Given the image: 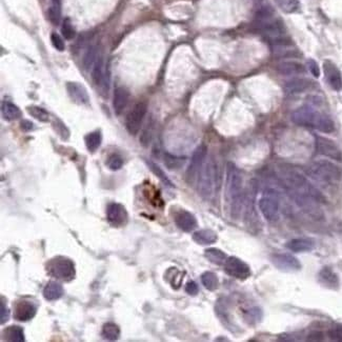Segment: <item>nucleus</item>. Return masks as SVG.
Wrapping results in <instances>:
<instances>
[{
	"mask_svg": "<svg viewBox=\"0 0 342 342\" xmlns=\"http://www.w3.org/2000/svg\"><path fill=\"white\" fill-rule=\"evenodd\" d=\"M277 178L287 195L307 211H315L316 203L326 202L322 193L314 187L298 169L288 165L278 166Z\"/></svg>",
	"mask_w": 342,
	"mask_h": 342,
	"instance_id": "nucleus-1",
	"label": "nucleus"
},
{
	"mask_svg": "<svg viewBox=\"0 0 342 342\" xmlns=\"http://www.w3.org/2000/svg\"><path fill=\"white\" fill-rule=\"evenodd\" d=\"M226 200L228 203L230 217L237 219L240 216L244 206L245 193L243 191V177L234 163L228 162L227 166Z\"/></svg>",
	"mask_w": 342,
	"mask_h": 342,
	"instance_id": "nucleus-2",
	"label": "nucleus"
},
{
	"mask_svg": "<svg viewBox=\"0 0 342 342\" xmlns=\"http://www.w3.org/2000/svg\"><path fill=\"white\" fill-rule=\"evenodd\" d=\"M291 118L295 124L304 128L315 129L325 134L335 131V123L333 119L312 107H301L295 110Z\"/></svg>",
	"mask_w": 342,
	"mask_h": 342,
	"instance_id": "nucleus-3",
	"label": "nucleus"
},
{
	"mask_svg": "<svg viewBox=\"0 0 342 342\" xmlns=\"http://www.w3.org/2000/svg\"><path fill=\"white\" fill-rule=\"evenodd\" d=\"M220 175L216 160L213 157L205 160L197 177V190L199 195L204 199H210L219 187Z\"/></svg>",
	"mask_w": 342,
	"mask_h": 342,
	"instance_id": "nucleus-4",
	"label": "nucleus"
},
{
	"mask_svg": "<svg viewBox=\"0 0 342 342\" xmlns=\"http://www.w3.org/2000/svg\"><path fill=\"white\" fill-rule=\"evenodd\" d=\"M307 173L313 179L329 184L338 182L342 177L341 168L336 163L325 159L312 162L307 169Z\"/></svg>",
	"mask_w": 342,
	"mask_h": 342,
	"instance_id": "nucleus-5",
	"label": "nucleus"
},
{
	"mask_svg": "<svg viewBox=\"0 0 342 342\" xmlns=\"http://www.w3.org/2000/svg\"><path fill=\"white\" fill-rule=\"evenodd\" d=\"M48 270L52 276L63 281H70L75 276V266L73 261L64 257H57L52 260Z\"/></svg>",
	"mask_w": 342,
	"mask_h": 342,
	"instance_id": "nucleus-6",
	"label": "nucleus"
},
{
	"mask_svg": "<svg viewBox=\"0 0 342 342\" xmlns=\"http://www.w3.org/2000/svg\"><path fill=\"white\" fill-rule=\"evenodd\" d=\"M147 105L145 102H138L131 110V112L126 116L125 119V128L131 135L135 136L140 131L144 117L146 115Z\"/></svg>",
	"mask_w": 342,
	"mask_h": 342,
	"instance_id": "nucleus-7",
	"label": "nucleus"
},
{
	"mask_svg": "<svg viewBox=\"0 0 342 342\" xmlns=\"http://www.w3.org/2000/svg\"><path fill=\"white\" fill-rule=\"evenodd\" d=\"M315 148L317 154L322 155L332 160L342 162V151L335 141H333L332 139L316 135Z\"/></svg>",
	"mask_w": 342,
	"mask_h": 342,
	"instance_id": "nucleus-8",
	"label": "nucleus"
},
{
	"mask_svg": "<svg viewBox=\"0 0 342 342\" xmlns=\"http://www.w3.org/2000/svg\"><path fill=\"white\" fill-rule=\"evenodd\" d=\"M206 155L207 146L205 144H200L193 153L190 166L187 170V179L189 182H193L198 177L200 170L205 162Z\"/></svg>",
	"mask_w": 342,
	"mask_h": 342,
	"instance_id": "nucleus-9",
	"label": "nucleus"
},
{
	"mask_svg": "<svg viewBox=\"0 0 342 342\" xmlns=\"http://www.w3.org/2000/svg\"><path fill=\"white\" fill-rule=\"evenodd\" d=\"M225 271L229 276L240 280L249 278L252 274L250 266L244 261H242L241 259L234 256L228 257L227 261L225 262Z\"/></svg>",
	"mask_w": 342,
	"mask_h": 342,
	"instance_id": "nucleus-10",
	"label": "nucleus"
},
{
	"mask_svg": "<svg viewBox=\"0 0 342 342\" xmlns=\"http://www.w3.org/2000/svg\"><path fill=\"white\" fill-rule=\"evenodd\" d=\"M259 209L263 217L267 221H276L278 219L279 214V202L277 198L272 194L264 195L263 197L260 198L259 202Z\"/></svg>",
	"mask_w": 342,
	"mask_h": 342,
	"instance_id": "nucleus-11",
	"label": "nucleus"
},
{
	"mask_svg": "<svg viewBox=\"0 0 342 342\" xmlns=\"http://www.w3.org/2000/svg\"><path fill=\"white\" fill-rule=\"evenodd\" d=\"M271 260L273 264L281 271L294 272L301 269V263L299 262V260L291 254H285V253L273 254L271 256Z\"/></svg>",
	"mask_w": 342,
	"mask_h": 342,
	"instance_id": "nucleus-12",
	"label": "nucleus"
},
{
	"mask_svg": "<svg viewBox=\"0 0 342 342\" xmlns=\"http://www.w3.org/2000/svg\"><path fill=\"white\" fill-rule=\"evenodd\" d=\"M107 218L111 225L119 228L126 225V222H128L129 219V215L122 204L112 202L108 205Z\"/></svg>",
	"mask_w": 342,
	"mask_h": 342,
	"instance_id": "nucleus-13",
	"label": "nucleus"
},
{
	"mask_svg": "<svg viewBox=\"0 0 342 342\" xmlns=\"http://www.w3.org/2000/svg\"><path fill=\"white\" fill-rule=\"evenodd\" d=\"M106 73H107V70H106L105 58H103L101 53H99L92 68V79L96 86L101 87L102 91H105L107 93L109 90V85H107L108 81L106 80V77H107Z\"/></svg>",
	"mask_w": 342,
	"mask_h": 342,
	"instance_id": "nucleus-14",
	"label": "nucleus"
},
{
	"mask_svg": "<svg viewBox=\"0 0 342 342\" xmlns=\"http://www.w3.org/2000/svg\"><path fill=\"white\" fill-rule=\"evenodd\" d=\"M323 73L326 81L333 90L340 91L342 88V76L336 64L330 60H325L323 63Z\"/></svg>",
	"mask_w": 342,
	"mask_h": 342,
	"instance_id": "nucleus-15",
	"label": "nucleus"
},
{
	"mask_svg": "<svg viewBox=\"0 0 342 342\" xmlns=\"http://www.w3.org/2000/svg\"><path fill=\"white\" fill-rule=\"evenodd\" d=\"M66 91H68L71 99L78 103V105H87L90 102V96L87 94L86 88L75 81H69L65 85Z\"/></svg>",
	"mask_w": 342,
	"mask_h": 342,
	"instance_id": "nucleus-16",
	"label": "nucleus"
},
{
	"mask_svg": "<svg viewBox=\"0 0 342 342\" xmlns=\"http://www.w3.org/2000/svg\"><path fill=\"white\" fill-rule=\"evenodd\" d=\"M37 308L35 304L29 301H20L17 303L16 309H15V319L18 321H29L36 315Z\"/></svg>",
	"mask_w": 342,
	"mask_h": 342,
	"instance_id": "nucleus-17",
	"label": "nucleus"
},
{
	"mask_svg": "<svg viewBox=\"0 0 342 342\" xmlns=\"http://www.w3.org/2000/svg\"><path fill=\"white\" fill-rule=\"evenodd\" d=\"M312 86V81L307 78L295 77L285 84L284 90L287 95H295L306 92Z\"/></svg>",
	"mask_w": 342,
	"mask_h": 342,
	"instance_id": "nucleus-18",
	"label": "nucleus"
},
{
	"mask_svg": "<svg viewBox=\"0 0 342 342\" xmlns=\"http://www.w3.org/2000/svg\"><path fill=\"white\" fill-rule=\"evenodd\" d=\"M175 224L183 232H192L197 228V219L192 213L181 211L176 215Z\"/></svg>",
	"mask_w": 342,
	"mask_h": 342,
	"instance_id": "nucleus-19",
	"label": "nucleus"
},
{
	"mask_svg": "<svg viewBox=\"0 0 342 342\" xmlns=\"http://www.w3.org/2000/svg\"><path fill=\"white\" fill-rule=\"evenodd\" d=\"M276 71L284 76H291V75H300V74L306 73V66L304 64L298 61H284L277 64Z\"/></svg>",
	"mask_w": 342,
	"mask_h": 342,
	"instance_id": "nucleus-20",
	"label": "nucleus"
},
{
	"mask_svg": "<svg viewBox=\"0 0 342 342\" xmlns=\"http://www.w3.org/2000/svg\"><path fill=\"white\" fill-rule=\"evenodd\" d=\"M130 99V93L126 88L122 86L116 87L114 91V99H113V108L116 115H120L125 107L128 106Z\"/></svg>",
	"mask_w": 342,
	"mask_h": 342,
	"instance_id": "nucleus-21",
	"label": "nucleus"
},
{
	"mask_svg": "<svg viewBox=\"0 0 342 342\" xmlns=\"http://www.w3.org/2000/svg\"><path fill=\"white\" fill-rule=\"evenodd\" d=\"M314 247L315 243L310 238H296L286 243V248L295 253L309 252L313 250Z\"/></svg>",
	"mask_w": 342,
	"mask_h": 342,
	"instance_id": "nucleus-22",
	"label": "nucleus"
},
{
	"mask_svg": "<svg viewBox=\"0 0 342 342\" xmlns=\"http://www.w3.org/2000/svg\"><path fill=\"white\" fill-rule=\"evenodd\" d=\"M217 234L212 229H199L193 234V240L200 245H209L217 241Z\"/></svg>",
	"mask_w": 342,
	"mask_h": 342,
	"instance_id": "nucleus-23",
	"label": "nucleus"
},
{
	"mask_svg": "<svg viewBox=\"0 0 342 342\" xmlns=\"http://www.w3.org/2000/svg\"><path fill=\"white\" fill-rule=\"evenodd\" d=\"M63 295V287L56 281H51L43 288V297L48 301H55L60 299Z\"/></svg>",
	"mask_w": 342,
	"mask_h": 342,
	"instance_id": "nucleus-24",
	"label": "nucleus"
},
{
	"mask_svg": "<svg viewBox=\"0 0 342 342\" xmlns=\"http://www.w3.org/2000/svg\"><path fill=\"white\" fill-rule=\"evenodd\" d=\"M319 280L326 287L337 288L339 286V279L337 275L329 267H324L319 273Z\"/></svg>",
	"mask_w": 342,
	"mask_h": 342,
	"instance_id": "nucleus-25",
	"label": "nucleus"
},
{
	"mask_svg": "<svg viewBox=\"0 0 342 342\" xmlns=\"http://www.w3.org/2000/svg\"><path fill=\"white\" fill-rule=\"evenodd\" d=\"M1 113H2V117L7 121L17 120V119H19L21 117L20 109L16 105H14V103H12L10 101L2 102Z\"/></svg>",
	"mask_w": 342,
	"mask_h": 342,
	"instance_id": "nucleus-26",
	"label": "nucleus"
},
{
	"mask_svg": "<svg viewBox=\"0 0 342 342\" xmlns=\"http://www.w3.org/2000/svg\"><path fill=\"white\" fill-rule=\"evenodd\" d=\"M204 256L205 258L209 260L210 262L217 264V265H222L225 264V262L227 261L228 256L224 251H221L217 248H210L205 250L204 252Z\"/></svg>",
	"mask_w": 342,
	"mask_h": 342,
	"instance_id": "nucleus-27",
	"label": "nucleus"
},
{
	"mask_svg": "<svg viewBox=\"0 0 342 342\" xmlns=\"http://www.w3.org/2000/svg\"><path fill=\"white\" fill-rule=\"evenodd\" d=\"M49 20L54 26H58L61 19V0H51V5L48 10Z\"/></svg>",
	"mask_w": 342,
	"mask_h": 342,
	"instance_id": "nucleus-28",
	"label": "nucleus"
},
{
	"mask_svg": "<svg viewBox=\"0 0 342 342\" xmlns=\"http://www.w3.org/2000/svg\"><path fill=\"white\" fill-rule=\"evenodd\" d=\"M101 140H102V137H101V133L99 131H95L87 134L85 138L86 148L91 153L96 152L101 144Z\"/></svg>",
	"mask_w": 342,
	"mask_h": 342,
	"instance_id": "nucleus-29",
	"label": "nucleus"
},
{
	"mask_svg": "<svg viewBox=\"0 0 342 342\" xmlns=\"http://www.w3.org/2000/svg\"><path fill=\"white\" fill-rule=\"evenodd\" d=\"M201 282L203 286L209 291H215L219 286V280L217 275L213 272H204L201 275Z\"/></svg>",
	"mask_w": 342,
	"mask_h": 342,
	"instance_id": "nucleus-30",
	"label": "nucleus"
},
{
	"mask_svg": "<svg viewBox=\"0 0 342 342\" xmlns=\"http://www.w3.org/2000/svg\"><path fill=\"white\" fill-rule=\"evenodd\" d=\"M98 54H99V51L95 46H92L86 50L83 59V64H84L85 70L87 71L93 68L96 59H97L98 57Z\"/></svg>",
	"mask_w": 342,
	"mask_h": 342,
	"instance_id": "nucleus-31",
	"label": "nucleus"
},
{
	"mask_svg": "<svg viewBox=\"0 0 342 342\" xmlns=\"http://www.w3.org/2000/svg\"><path fill=\"white\" fill-rule=\"evenodd\" d=\"M102 336L107 340L114 341L120 337V329L115 323H106L102 329Z\"/></svg>",
	"mask_w": 342,
	"mask_h": 342,
	"instance_id": "nucleus-32",
	"label": "nucleus"
},
{
	"mask_svg": "<svg viewBox=\"0 0 342 342\" xmlns=\"http://www.w3.org/2000/svg\"><path fill=\"white\" fill-rule=\"evenodd\" d=\"M4 335L7 341H16V342L25 341L24 330H22L20 326H16V325L10 326V328L6 329Z\"/></svg>",
	"mask_w": 342,
	"mask_h": 342,
	"instance_id": "nucleus-33",
	"label": "nucleus"
},
{
	"mask_svg": "<svg viewBox=\"0 0 342 342\" xmlns=\"http://www.w3.org/2000/svg\"><path fill=\"white\" fill-rule=\"evenodd\" d=\"M146 165H147L148 168H150V170L152 171V172H153L156 176H157L163 183H165V184L167 185V187L174 188V184L172 183V181H171V180L169 179V177L166 175L165 172H163L162 169H160L157 165H156V163H154V162L151 161V160H146Z\"/></svg>",
	"mask_w": 342,
	"mask_h": 342,
	"instance_id": "nucleus-34",
	"label": "nucleus"
},
{
	"mask_svg": "<svg viewBox=\"0 0 342 342\" xmlns=\"http://www.w3.org/2000/svg\"><path fill=\"white\" fill-rule=\"evenodd\" d=\"M275 2L277 3L282 11L287 14L295 13L300 7L299 0H275Z\"/></svg>",
	"mask_w": 342,
	"mask_h": 342,
	"instance_id": "nucleus-35",
	"label": "nucleus"
},
{
	"mask_svg": "<svg viewBox=\"0 0 342 342\" xmlns=\"http://www.w3.org/2000/svg\"><path fill=\"white\" fill-rule=\"evenodd\" d=\"M27 111L29 115L34 117L35 119H37V120H39L41 122H48L49 121V119H50L49 113L47 112L46 110L40 108V107L31 106V107L27 108Z\"/></svg>",
	"mask_w": 342,
	"mask_h": 342,
	"instance_id": "nucleus-36",
	"label": "nucleus"
},
{
	"mask_svg": "<svg viewBox=\"0 0 342 342\" xmlns=\"http://www.w3.org/2000/svg\"><path fill=\"white\" fill-rule=\"evenodd\" d=\"M185 162L184 157H177V156L171 155V154H165V163L167 168L170 170H178L180 169Z\"/></svg>",
	"mask_w": 342,
	"mask_h": 342,
	"instance_id": "nucleus-37",
	"label": "nucleus"
},
{
	"mask_svg": "<svg viewBox=\"0 0 342 342\" xmlns=\"http://www.w3.org/2000/svg\"><path fill=\"white\" fill-rule=\"evenodd\" d=\"M153 131L154 126L152 122H148V124L143 129L142 133L140 135V142L143 146H147L151 143L152 138H153Z\"/></svg>",
	"mask_w": 342,
	"mask_h": 342,
	"instance_id": "nucleus-38",
	"label": "nucleus"
},
{
	"mask_svg": "<svg viewBox=\"0 0 342 342\" xmlns=\"http://www.w3.org/2000/svg\"><path fill=\"white\" fill-rule=\"evenodd\" d=\"M107 166L110 170H112V171H118V170H120L123 166V160L122 158L120 157V156L117 155V154H113V155H111L110 157L108 158V161H107Z\"/></svg>",
	"mask_w": 342,
	"mask_h": 342,
	"instance_id": "nucleus-39",
	"label": "nucleus"
},
{
	"mask_svg": "<svg viewBox=\"0 0 342 342\" xmlns=\"http://www.w3.org/2000/svg\"><path fill=\"white\" fill-rule=\"evenodd\" d=\"M61 33L66 40H72L74 37H75V29H74L71 21L69 19H65L63 21L62 28H61Z\"/></svg>",
	"mask_w": 342,
	"mask_h": 342,
	"instance_id": "nucleus-40",
	"label": "nucleus"
},
{
	"mask_svg": "<svg viewBox=\"0 0 342 342\" xmlns=\"http://www.w3.org/2000/svg\"><path fill=\"white\" fill-rule=\"evenodd\" d=\"M51 41H52V44H53V47L59 51V52H62L64 51L65 49V46H64V42L62 40V38L60 36H59L58 34L56 33H53L51 35Z\"/></svg>",
	"mask_w": 342,
	"mask_h": 342,
	"instance_id": "nucleus-41",
	"label": "nucleus"
},
{
	"mask_svg": "<svg viewBox=\"0 0 342 342\" xmlns=\"http://www.w3.org/2000/svg\"><path fill=\"white\" fill-rule=\"evenodd\" d=\"M55 130L56 132L60 135L63 139H68L69 138V135H70V133H69V130L65 128V125L61 122V121H57L55 122Z\"/></svg>",
	"mask_w": 342,
	"mask_h": 342,
	"instance_id": "nucleus-42",
	"label": "nucleus"
},
{
	"mask_svg": "<svg viewBox=\"0 0 342 342\" xmlns=\"http://www.w3.org/2000/svg\"><path fill=\"white\" fill-rule=\"evenodd\" d=\"M308 66H309L310 72L312 73V75H313L314 77L318 78L319 76H320V69H319V65L315 60H313V59L308 60Z\"/></svg>",
	"mask_w": 342,
	"mask_h": 342,
	"instance_id": "nucleus-43",
	"label": "nucleus"
},
{
	"mask_svg": "<svg viewBox=\"0 0 342 342\" xmlns=\"http://www.w3.org/2000/svg\"><path fill=\"white\" fill-rule=\"evenodd\" d=\"M0 319H1V324L6 322L10 319V310L3 302L0 303Z\"/></svg>",
	"mask_w": 342,
	"mask_h": 342,
	"instance_id": "nucleus-44",
	"label": "nucleus"
},
{
	"mask_svg": "<svg viewBox=\"0 0 342 342\" xmlns=\"http://www.w3.org/2000/svg\"><path fill=\"white\" fill-rule=\"evenodd\" d=\"M330 338L335 341H342V326H337V328L331 330Z\"/></svg>",
	"mask_w": 342,
	"mask_h": 342,
	"instance_id": "nucleus-45",
	"label": "nucleus"
},
{
	"mask_svg": "<svg viewBox=\"0 0 342 342\" xmlns=\"http://www.w3.org/2000/svg\"><path fill=\"white\" fill-rule=\"evenodd\" d=\"M185 292H187L189 295L195 296L199 292L198 285L195 284L194 281H190V282H188L187 285H185Z\"/></svg>",
	"mask_w": 342,
	"mask_h": 342,
	"instance_id": "nucleus-46",
	"label": "nucleus"
},
{
	"mask_svg": "<svg viewBox=\"0 0 342 342\" xmlns=\"http://www.w3.org/2000/svg\"><path fill=\"white\" fill-rule=\"evenodd\" d=\"M20 128L22 131H25V132H28V131H31L33 130L34 128V125L31 121H28V120H24V121H21L20 123Z\"/></svg>",
	"mask_w": 342,
	"mask_h": 342,
	"instance_id": "nucleus-47",
	"label": "nucleus"
}]
</instances>
